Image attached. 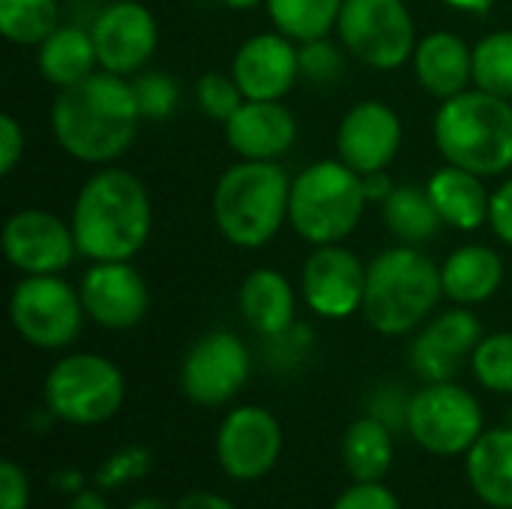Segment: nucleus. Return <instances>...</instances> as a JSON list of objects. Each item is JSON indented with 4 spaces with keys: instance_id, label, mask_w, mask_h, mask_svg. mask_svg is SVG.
Here are the masks:
<instances>
[{
    "instance_id": "42",
    "label": "nucleus",
    "mask_w": 512,
    "mask_h": 509,
    "mask_svg": "<svg viewBox=\"0 0 512 509\" xmlns=\"http://www.w3.org/2000/svg\"><path fill=\"white\" fill-rule=\"evenodd\" d=\"M174 509H237L228 498H222V495H216V492H204V489H198V492H189V495H183Z\"/></svg>"
},
{
    "instance_id": "2",
    "label": "nucleus",
    "mask_w": 512,
    "mask_h": 509,
    "mask_svg": "<svg viewBox=\"0 0 512 509\" xmlns=\"http://www.w3.org/2000/svg\"><path fill=\"white\" fill-rule=\"evenodd\" d=\"M69 225L81 258L132 261L153 231L150 192L138 174L102 165L81 183Z\"/></svg>"
},
{
    "instance_id": "3",
    "label": "nucleus",
    "mask_w": 512,
    "mask_h": 509,
    "mask_svg": "<svg viewBox=\"0 0 512 509\" xmlns=\"http://www.w3.org/2000/svg\"><path fill=\"white\" fill-rule=\"evenodd\" d=\"M444 300L441 264L420 246H390L366 264L363 318L381 336L417 333Z\"/></svg>"
},
{
    "instance_id": "30",
    "label": "nucleus",
    "mask_w": 512,
    "mask_h": 509,
    "mask_svg": "<svg viewBox=\"0 0 512 509\" xmlns=\"http://www.w3.org/2000/svg\"><path fill=\"white\" fill-rule=\"evenodd\" d=\"M60 27L57 0H0V33L12 45L36 48Z\"/></svg>"
},
{
    "instance_id": "13",
    "label": "nucleus",
    "mask_w": 512,
    "mask_h": 509,
    "mask_svg": "<svg viewBox=\"0 0 512 509\" xmlns=\"http://www.w3.org/2000/svg\"><path fill=\"white\" fill-rule=\"evenodd\" d=\"M3 255L21 276H60L78 258L72 225L51 210L27 207L3 222Z\"/></svg>"
},
{
    "instance_id": "36",
    "label": "nucleus",
    "mask_w": 512,
    "mask_h": 509,
    "mask_svg": "<svg viewBox=\"0 0 512 509\" xmlns=\"http://www.w3.org/2000/svg\"><path fill=\"white\" fill-rule=\"evenodd\" d=\"M150 474V453L144 447H123L120 453H114L111 459H105V465L93 474V483L99 489H117L126 486L138 477Z\"/></svg>"
},
{
    "instance_id": "41",
    "label": "nucleus",
    "mask_w": 512,
    "mask_h": 509,
    "mask_svg": "<svg viewBox=\"0 0 512 509\" xmlns=\"http://www.w3.org/2000/svg\"><path fill=\"white\" fill-rule=\"evenodd\" d=\"M489 228H492V234L504 246H512V174L492 192V201H489Z\"/></svg>"
},
{
    "instance_id": "38",
    "label": "nucleus",
    "mask_w": 512,
    "mask_h": 509,
    "mask_svg": "<svg viewBox=\"0 0 512 509\" xmlns=\"http://www.w3.org/2000/svg\"><path fill=\"white\" fill-rule=\"evenodd\" d=\"M30 507V477L12 459L0 462V509Z\"/></svg>"
},
{
    "instance_id": "29",
    "label": "nucleus",
    "mask_w": 512,
    "mask_h": 509,
    "mask_svg": "<svg viewBox=\"0 0 512 509\" xmlns=\"http://www.w3.org/2000/svg\"><path fill=\"white\" fill-rule=\"evenodd\" d=\"M345 0H267L273 27L294 42H312L336 30Z\"/></svg>"
},
{
    "instance_id": "1",
    "label": "nucleus",
    "mask_w": 512,
    "mask_h": 509,
    "mask_svg": "<svg viewBox=\"0 0 512 509\" xmlns=\"http://www.w3.org/2000/svg\"><path fill=\"white\" fill-rule=\"evenodd\" d=\"M48 117L57 147L93 168L114 165L135 144L144 123L132 81L105 69L57 90Z\"/></svg>"
},
{
    "instance_id": "45",
    "label": "nucleus",
    "mask_w": 512,
    "mask_h": 509,
    "mask_svg": "<svg viewBox=\"0 0 512 509\" xmlns=\"http://www.w3.org/2000/svg\"><path fill=\"white\" fill-rule=\"evenodd\" d=\"M72 509H108L105 498L99 492H75V501H72Z\"/></svg>"
},
{
    "instance_id": "40",
    "label": "nucleus",
    "mask_w": 512,
    "mask_h": 509,
    "mask_svg": "<svg viewBox=\"0 0 512 509\" xmlns=\"http://www.w3.org/2000/svg\"><path fill=\"white\" fill-rule=\"evenodd\" d=\"M24 126L18 123V117L3 114L0 117V174H12L18 168V162L24 159Z\"/></svg>"
},
{
    "instance_id": "8",
    "label": "nucleus",
    "mask_w": 512,
    "mask_h": 509,
    "mask_svg": "<svg viewBox=\"0 0 512 509\" xmlns=\"http://www.w3.org/2000/svg\"><path fill=\"white\" fill-rule=\"evenodd\" d=\"M408 435L432 456H465L486 432L480 399L456 381L423 384L408 402Z\"/></svg>"
},
{
    "instance_id": "5",
    "label": "nucleus",
    "mask_w": 512,
    "mask_h": 509,
    "mask_svg": "<svg viewBox=\"0 0 512 509\" xmlns=\"http://www.w3.org/2000/svg\"><path fill=\"white\" fill-rule=\"evenodd\" d=\"M291 180L279 162L240 159L213 186V222L237 249L267 246L288 222Z\"/></svg>"
},
{
    "instance_id": "23",
    "label": "nucleus",
    "mask_w": 512,
    "mask_h": 509,
    "mask_svg": "<svg viewBox=\"0 0 512 509\" xmlns=\"http://www.w3.org/2000/svg\"><path fill=\"white\" fill-rule=\"evenodd\" d=\"M426 192L444 222V228L456 231H477L489 225V201L492 192L486 189L483 177L474 171H465L459 165H441L426 180Z\"/></svg>"
},
{
    "instance_id": "24",
    "label": "nucleus",
    "mask_w": 512,
    "mask_h": 509,
    "mask_svg": "<svg viewBox=\"0 0 512 509\" xmlns=\"http://www.w3.org/2000/svg\"><path fill=\"white\" fill-rule=\"evenodd\" d=\"M444 297L456 306L489 303L504 285V258L498 249L483 243H468L453 249L441 264Z\"/></svg>"
},
{
    "instance_id": "32",
    "label": "nucleus",
    "mask_w": 512,
    "mask_h": 509,
    "mask_svg": "<svg viewBox=\"0 0 512 509\" xmlns=\"http://www.w3.org/2000/svg\"><path fill=\"white\" fill-rule=\"evenodd\" d=\"M471 372L489 393L512 396V330L489 333L471 354Z\"/></svg>"
},
{
    "instance_id": "47",
    "label": "nucleus",
    "mask_w": 512,
    "mask_h": 509,
    "mask_svg": "<svg viewBox=\"0 0 512 509\" xmlns=\"http://www.w3.org/2000/svg\"><path fill=\"white\" fill-rule=\"evenodd\" d=\"M228 9H237V12H249V9H258L261 3H267V0H222Z\"/></svg>"
},
{
    "instance_id": "10",
    "label": "nucleus",
    "mask_w": 512,
    "mask_h": 509,
    "mask_svg": "<svg viewBox=\"0 0 512 509\" xmlns=\"http://www.w3.org/2000/svg\"><path fill=\"white\" fill-rule=\"evenodd\" d=\"M78 288L60 276H21L9 294V321L18 339L39 351L69 348L84 327Z\"/></svg>"
},
{
    "instance_id": "16",
    "label": "nucleus",
    "mask_w": 512,
    "mask_h": 509,
    "mask_svg": "<svg viewBox=\"0 0 512 509\" xmlns=\"http://www.w3.org/2000/svg\"><path fill=\"white\" fill-rule=\"evenodd\" d=\"M483 321L471 306H456L432 315L411 342V369L423 384L453 381L483 339Z\"/></svg>"
},
{
    "instance_id": "25",
    "label": "nucleus",
    "mask_w": 512,
    "mask_h": 509,
    "mask_svg": "<svg viewBox=\"0 0 512 509\" xmlns=\"http://www.w3.org/2000/svg\"><path fill=\"white\" fill-rule=\"evenodd\" d=\"M471 492L492 509H512V426L486 429L465 453Z\"/></svg>"
},
{
    "instance_id": "19",
    "label": "nucleus",
    "mask_w": 512,
    "mask_h": 509,
    "mask_svg": "<svg viewBox=\"0 0 512 509\" xmlns=\"http://www.w3.org/2000/svg\"><path fill=\"white\" fill-rule=\"evenodd\" d=\"M231 75L246 99L282 102L300 81V42L279 30L255 33L234 51Z\"/></svg>"
},
{
    "instance_id": "18",
    "label": "nucleus",
    "mask_w": 512,
    "mask_h": 509,
    "mask_svg": "<svg viewBox=\"0 0 512 509\" xmlns=\"http://www.w3.org/2000/svg\"><path fill=\"white\" fill-rule=\"evenodd\" d=\"M405 126L396 108L381 99L351 105L336 129V153L357 174L387 171L402 150Z\"/></svg>"
},
{
    "instance_id": "15",
    "label": "nucleus",
    "mask_w": 512,
    "mask_h": 509,
    "mask_svg": "<svg viewBox=\"0 0 512 509\" xmlns=\"http://www.w3.org/2000/svg\"><path fill=\"white\" fill-rule=\"evenodd\" d=\"M99 69L132 78L147 69L159 48L156 15L138 0H108L90 21Z\"/></svg>"
},
{
    "instance_id": "7",
    "label": "nucleus",
    "mask_w": 512,
    "mask_h": 509,
    "mask_svg": "<svg viewBox=\"0 0 512 509\" xmlns=\"http://www.w3.org/2000/svg\"><path fill=\"white\" fill-rule=\"evenodd\" d=\"M45 411L69 426L90 429L108 423L126 402L123 369L90 351H75L60 357L42 384Z\"/></svg>"
},
{
    "instance_id": "37",
    "label": "nucleus",
    "mask_w": 512,
    "mask_h": 509,
    "mask_svg": "<svg viewBox=\"0 0 512 509\" xmlns=\"http://www.w3.org/2000/svg\"><path fill=\"white\" fill-rule=\"evenodd\" d=\"M330 509H402L384 483H351Z\"/></svg>"
},
{
    "instance_id": "14",
    "label": "nucleus",
    "mask_w": 512,
    "mask_h": 509,
    "mask_svg": "<svg viewBox=\"0 0 512 509\" xmlns=\"http://www.w3.org/2000/svg\"><path fill=\"white\" fill-rule=\"evenodd\" d=\"M300 294L312 315L324 321H348L363 312L366 264L342 243L312 246L300 270Z\"/></svg>"
},
{
    "instance_id": "28",
    "label": "nucleus",
    "mask_w": 512,
    "mask_h": 509,
    "mask_svg": "<svg viewBox=\"0 0 512 509\" xmlns=\"http://www.w3.org/2000/svg\"><path fill=\"white\" fill-rule=\"evenodd\" d=\"M378 207H381L387 231L399 243H408V246H423L426 240L438 237V231L444 228V222L426 192V183L423 186L396 183L393 192Z\"/></svg>"
},
{
    "instance_id": "20",
    "label": "nucleus",
    "mask_w": 512,
    "mask_h": 509,
    "mask_svg": "<svg viewBox=\"0 0 512 509\" xmlns=\"http://www.w3.org/2000/svg\"><path fill=\"white\" fill-rule=\"evenodd\" d=\"M225 141L237 159L279 162L297 141V117L285 102L246 99L222 126Z\"/></svg>"
},
{
    "instance_id": "46",
    "label": "nucleus",
    "mask_w": 512,
    "mask_h": 509,
    "mask_svg": "<svg viewBox=\"0 0 512 509\" xmlns=\"http://www.w3.org/2000/svg\"><path fill=\"white\" fill-rule=\"evenodd\" d=\"M126 509H174V507H168L165 501H159V498H135L132 504Z\"/></svg>"
},
{
    "instance_id": "34",
    "label": "nucleus",
    "mask_w": 512,
    "mask_h": 509,
    "mask_svg": "<svg viewBox=\"0 0 512 509\" xmlns=\"http://www.w3.org/2000/svg\"><path fill=\"white\" fill-rule=\"evenodd\" d=\"M345 45L333 42L330 36L300 42V81L315 87H330L345 75Z\"/></svg>"
},
{
    "instance_id": "26",
    "label": "nucleus",
    "mask_w": 512,
    "mask_h": 509,
    "mask_svg": "<svg viewBox=\"0 0 512 509\" xmlns=\"http://www.w3.org/2000/svg\"><path fill=\"white\" fill-rule=\"evenodd\" d=\"M36 69L45 84L66 90L99 72V54L90 27L60 24L45 42L36 45Z\"/></svg>"
},
{
    "instance_id": "43",
    "label": "nucleus",
    "mask_w": 512,
    "mask_h": 509,
    "mask_svg": "<svg viewBox=\"0 0 512 509\" xmlns=\"http://www.w3.org/2000/svg\"><path fill=\"white\" fill-rule=\"evenodd\" d=\"M363 186H366V198L369 204H381L390 192H393V177L387 171H375V174H366L363 177Z\"/></svg>"
},
{
    "instance_id": "9",
    "label": "nucleus",
    "mask_w": 512,
    "mask_h": 509,
    "mask_svg": "<svg viewBox=\"0 0 512 509\" xmlns=\"http://www.w3.org/2000/svg\"><path fill=\"white\" fill-rule=\"evenodd\" d=\"M336 36L369 69H402L417 48V24L405 0H345Z\"/></svg>"
},
{
    "instance_id": "33",
    "label": "nucleus",
    "mask_w": 512,
    "mask_h": 509,
    "mask_svg": "<svg viewBox=\"0 0 512 509\" xmlns=\"http://www.w3.org/2000/svg\"><path fill=\"white\" fill-rule=\"evenodd\" d=\"M129 81H132V93H135V102H138L144 120L159 123L177 111L183 93H180V84L174 75L159 72V69H144V72L132 75Z\"/></svg>"
},
{
    "instance_id": "44",
    "label": "nucleus",
    "mask_w": 512,
    "mask_h": 509,
    "mask_svg": "<svg viewBox=\"0 0 512 509\" xmlns=\"http://www.w3.org/2000/svg\"><path fill=\"white\" fill-rule=\"evenodd\" d=\"M441 3L456 12H465V15H486L498 0H441Z\"/></svg>"
},
{
    "instance_id": "21",
    "label": "nucleus",
    "mask_w": 512,
    "mask_h": 509,
    "mask_svg": "<svg viewBox=\"0 0 512 509\" xmlns=\"http://www.w3.org/2000/svg\"><path fill=\"white\" fill-rule=\"evenodd\" d=\"M411 66L420 87L444 102L474 84V45L450 30H432L417 42Z\"/></svg>"
},
{
    "instance_id": "11",
    "label": "nucleus",
    "mask_w": 512,
    "mask_h": 509,
    "mask_svg": "<svg viewBox=\"0 0 512 509\" xmlns=\"http://www.w3.org/2000/svg\"><path fill=\"white\" fill-rule=\"evenodd\" d=\"M252 375V357L243 339L231 330L198 336L180 363V390L198 408L231 405Z\"/></svg>"
},
{
    "instance_id": "4",
    "label": "nucleus",
    "mask_w": 512,
    "mask_h": 509,
    "mask_svg": "<svg viewBox=\"0 0 512 509\" xmlns=\"http://www.w3.org/2000/svg\"><path fill=\"white\" fill-rule=\"evenodd\" d=\"M432 138L444 162L483 180L501 177L512 171V99L468 87L438 105Z\"/></svg>"
},
{
    "instance_id": "27",
    "label": "nucleus",
    "mask_w": 512,
    "mask_h": 509,
    "mask_svg": "<svg viewBox=\"0 0 512 509\" xmlns=\"http://www.w3.org/2000/svg\"><path fill=\"white\" fill-rule=\"evenodd\" d=\"M393 456V429L372 414L357 417L342 435V462L354 483H384Z\"/></svg>"
},
{
    "instance_id": "17",
    "label": "nucleus",
    "mask_w": 512,
    "mask_h": 509,
    "mask_svg": "<svg viewBox=\"0 0 512 509\" xmlns=\"http://www.w3.org/2000/svg\"><path fill=\"white\" fill-rule=\"evenodd\" d=\"M84 312L102 330H132L150 309V288L132 261H90L78 282Z\"/></svg>"
},
{
    "instance_id": "48",
    "label": "nucleus",
    "mask_w": 512,
    "mask_h": 509,
    "mask_svg": "<svg viewBox=\"0 0 512 509\" xmlns=\"http://www.w3.org/2000/svg\"><path fill=\"white\" fill-rule=\"evenodd\" d=\"M507 426H512V411H510V423H507Z\"/></svg>"
},
{
    "instance_id": "31",
    "label": "nucleus",
    "mask_w": 512,
    "mask_h": 509,
    "mask_svg": "<svg viewBox=\"0 0 512 509\" xmlns=\"http://www.w3.org/2000/svg\"><path fill=\"white\" fill-rule=\"evenodd\" d=\"M474 87L512 99V30L486 33L474 45Z\"/></svg>"
},
{
    "instance_id": "6",
    "label": "nucleus",
    "mask_w": 512,
    "mask_h": 509,
    "mask_svg": "<svg viewBox=\"0 0 512 509\" xmlns=\"http://www.w3.org/2000/svg\"><path fill=\"white\" fill-rule=\"evenodd\" d=\"M369 207L363 174L342 159H321L291 177L288 225L309 246L348 240Z\"/></svg>"
},
{
    "instance_id": "22",
    "label": "nucleus",
    "mask_w": 512,
    "mask_h": 509,
    "mask_svg": "<svg viewBox=\"0 0 512 509\" xmlns=\"http://www.w3.org/2000/svg\"><path fill=\"white\" fill-rule=\"evenodd\" d=\"M240 315L261 339L282 336L297 324V291L276 267H258L240 282Z\"/></svg>"
},
{
    "instance_id": "39",
    "label": "nucleus",
    "mask_w": 512,
    "mask_h": 509,
    "mask_svg": "<svg viewBox=\"0 0 512 509\" xmlns=\"http://www.w3.org/2000/svg\"><path fill=\"white\" fill-rule=\"evenodd\" d=\"M408 402H411V396H405L399 387L387 384V387H378V393L372 396L369 414L378 417L381 423H387L390 429H399L408 423Z\"/></svg>"
},
{
    "instance_id": "12",
    "label": "nucleus",
    "mask_w": 512,
    "mask_h": 509,
    "mask_svg": "<svg viewBox=\"0 0 512 509\" xmlns=\"http://www.w3.org/2000/svg\"><path fill=\"white\" fill-rule=\"evenodd\" d=\"M282 426L261 405H237L216 429V462L234 483L264 480L282 456Z\"/></svg>"
},
{
    "instance_id": "35",
    "label": "nucleus",
    "mask_w": 512,
    "mask_h": 509,
    "mask_svg": "<svg viewBox=\"0 0 512 509\" xmlns=\"http://www.w3.org/2000/svg\"><path fill=\"white\" fill-rule=\"evenodd\" d=\"M195 102L204 111V117L225 126L234 117V111L246 102V96L231 72H204L195 81Z\"/></svg>"
}]
</instances>
